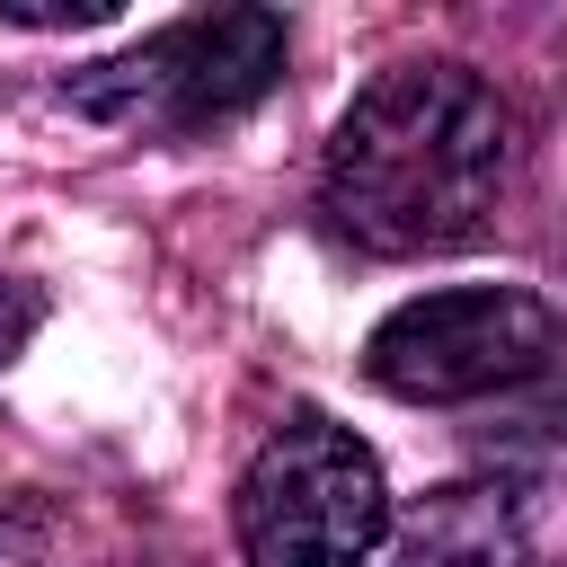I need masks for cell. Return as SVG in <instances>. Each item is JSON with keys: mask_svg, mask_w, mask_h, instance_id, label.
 Segmentation results:
<instances>
[{"mask_svg": "<svg viewBox=\"0 0 567 567\" xmlns=\"http://www.w3.org/2000/svg\"><path fill=\"white\" fill-rule=\"evenodd\" d=\"M0 567H89V558L53 505H9L0 514Z\"/></svg>", "mask_w": 567, "mask_h": 567, "instance_id": "8992f818", "label": "cell"}, {"mask_svg": "<svg viewBox=\"0 0 567 567\" xmlns=\"http://www.w3.org/2000/svg\"><path fill=\"white\" fill-rule=\"evenodd\" d=\"M399 567H532V532L514 487L452 478L399 523Z\"/></svg>", "mask_w": 567, "mask_h": 567, "instance_id": "5b68a950", "label": "cell"}, {"mask_svg": "<svg viewBox=\"0 0 567 567\" xmlns=\"http://www.w3.org/2000/svg\"><path fill=\"white\" fill-rule=\"evenodd\" d=\"M27 328H35V301H27V292H0V363L18 354V337H27Z\"/></svg>", "mask_w": 567, "mask_h": 567, "instance_id": "52a82bcc", "label": "cell"}, {"mask_svg": "<svg viewBox=\"0 0 567 567\" xmlns=\"http://www.w3.org/2000/svg\"><path fill=\"white\" fill-rule=\"evenodd\" d=\"M567 328L540 292L523 284H452V292H416L399 301L372 337H363V381L416 408H461V399H496L523 390L558 363Z\"/></svg>", "mask_w": 567, "mask_h": 567, "instance_id": "277c9868", "label": "cell"}, {"mask_svg": "<svg viewBox=\"0 0 567 567\" xmlns=\"http://www.w3.org/2000/svg\"><path fill=\"white\" fill-rule=\"evenodd\" d=\"M514 159L523 124L470 62H399L337 115L319 213L363 257H443L496 221Z\"/></svg>", "mask_w": 567, "mask_h": 567, "instance_id": "6da1fadb", "label": "cell"}, {"mask_svg": "<svg viewBox=\"0 0 567 567\" xmlns=\"http://www.w3.org/2000/svg\"><path fill=\"white\" fill-rule=\"evenodd\" d=\"M230 523L248 567H363L390 540V478L354 425L292 408L248 452Z\"/></svg>", "mask_w": 567, "mask_h": 567, "instance_id": "3957f363", "label": "cell"}, {"mask_svg": "<svg viewBox=\"0 0 567 567\" xmlns=\"http://www.w3.org/2000/svg\"><path fill=\"white\" fill-rule=\"evenodd\" d=\"M284 53H292V27L275 9H204V18H177V27L142 35L115 62L71 71L62 106H80L89 124H115V133L186 142V133H213V124L248 115L284 80Z\"/></svg>", "mask_w": 567, "mask_h": 567, "instance_id": "7a4b0ae2", "label": "cell"}]
</instances>
